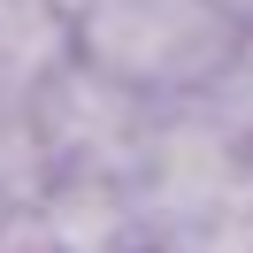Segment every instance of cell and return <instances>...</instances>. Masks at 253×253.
I'll use <instances>...</instances> for the list:
<instances>
[{
  "label": "cell",
  "instance_id": "obj_1",
  "mask_svg": "<svg viewBox=\"0 0 253 253\" xmlns=\"http://www.w3.org/2000/svg\"><path fill=\"white\" fill-rule=\"evenodd\" d=\"M238 39L246 23L215 0H84L77 8V62L154 108L215 100Z\"/></svg>",
  "mask_w": 253,
  "mask_h": 253
},
{
  "label": "cell",
  "instance_id": "obj_4",
  "mask_svg": "<svg viewBox=\"0 0 253 253\" xmlns=\"http://www.w3.org/2000/svg\"><path fill=\"white\" fill-rule=\"evenodd\" d=\"M54 192V161L39 138L31 100L0 92V215H39V200Z\"/></svg>",
  "mask_w": 253,
  "mask_h": 253
},
{
  "label": "cell",
  "instance_id": "obj_5",
  "mask_svg": "<svg viewBox=\"0 0 253 253\" xmlns=\"http://www.w3.org/2000/svg\"><path fill=\"white\" fill-rule=\"evenodd\" d=\"M207 108H215L222 123L253 146V23H246V39H238V54H230V69H222V84H215Z\"/></svg>",
  "mask_w": 253,
  "mask_h": 253
},
{
  "label": "cell",
  "instance_id": "obj_6",
  "mask_svg": "<svg viewBox=\"0 0 253 253\" xmlns=\"http://www.w3.org/2000/svg\"><path fill=\"white\" fill-rule=\"evenodd\" d=\"M215 8H230L238 23H253V0H215Z\"/></svg>",
  "mask_w": 253,
  "mask_h": 253
},
{
  "label": "cell",
  "instance_id": "obj_3",
  "mask_svg": "<svg viewBox=\"0 0 253 253\" xmlns=\"http://www.w3.org/2000/svg\"><path fill=\"white\" fill-rule=\"evenodd\" d=\"M62 62H77V16L54 0H0V92L31 100Z\"/></svg>",
  "mask_w": 253,
  "mask_h": 253
},
{
  "label": "cell",
  "instance_id": "obj_7",
  "mask_svg": "<svg viewBox=\"0 0 253 253\" xmlns=\"http://www.w3.org/2000/svg\"><path fill=\"white\" fill-rule=\"evenodd\" d=\"M54 8H69V16H77V8H84V0H54Z\"/></svg>",
  "mask_w": 253,
  "mask_h": 253
},
{
  "label": "cell",
  "instance_id": "obj_2",
  "mask_svg": "<svg viewBox=\"0 0 253 253\" xmlns=\"http://www.w3.org/2000/svg\"><path fill=\"white\" fill-rule=\"evenodd\" d=\"M31 115H39V138H46L54 184H62V176L130 184L146 138H154V123H161L154 100L123 92L115 77H100V69H84V62H62V69H54V77L31 92Z\"/></svg>",
  "mask_w": 253,
  "mask_h": 253
}]
</instances>
